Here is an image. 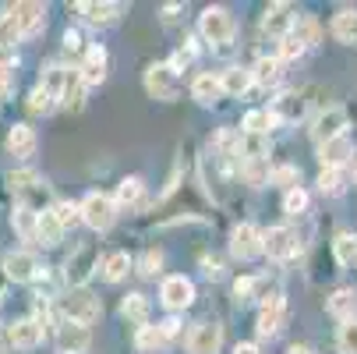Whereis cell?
I'll use <instances>...</instances> for the list:
<instances>
[{"instance_id":"44dd1931","label":"cell","mask_w":357,"mask_h":354,"mask_svg":"<svg viewBox=\"0 0 357 354\" xmlns=\"http://www.w3.org/2000/svg\"><path fill=\"white\" fill-rule=\"evenodd\" d=\"M11 11H15V18H18L22 39H25V36H36V32L46 25V8L36 4V0H22V4H15Z\"/></svg>"},{"instance_id":"b9f144b4","label":"cell","mask_w":357,"mask_h":354,"mask_svg":"<svg viewBox=\"0 0 357 354\" xmlns=\"http://www.w3.org/2000/svg\"><path fill=\"white\" fill-rule=\"evenodd\" d=\"M308 202H312L308 191L297 184V188H290V191L283 195V213H287V216H301V213H308Z\"/></svg>"},{"instance_id":"db71d44e","label":"cell","mask_w":357,"mask_h":354,"mask_svg":"<svg viewBox=\"0 0 357 354\" xmlns=\"http://www.w3.org/2000/svg\"><path fill=\"white\" fill-rule=\"evenodd\" d=\"M64 50H71V54H78V50H82V32L68 29V32H64Z\"/></svg>"},{"instance_id":"f35d334b","label":"cell","mask_w":357,"mask_h":354,"mask_svg":"<svg viewBox=\"0 0 357 354\" xmlns=\"http://www.w3.org/2000/svg\"><path fill=\"white\" fill-rule=\"evenodd\" d=\"M50 213H54V220L61 223V230H68V227L82 223V213H78V202H64V198H57L54 206H50Z\"/></svg>"},{"instance_id":"bcb514c9","label":"cell","mask_w":357,"mask_h":354,"mask_svg":"<svg viewBox=\"0 0 357 354\" xmlns=\"http://www.w3.org/2000/svg\"><path fill=\"white\" fill-rule=\"evenodd\" d=\"M15 85H18L15 64H8V61H0V103H4L8 96H15Z\"/></svg>"},{"instance_id":"484cf974","label":"cell","mask_w":357,"mask_h":354,"mask_svg":"<svg viewBox=\"0 0 357 354\" xmlns=\"http://www.w3.org/2000/svg\"><path fill=\"white\" fill-rule=\"evenodd\" d=\"M85 92H89V89H85L78 68H68V78H64V89H61V99H57V103H64L68 110H82Z\"/></svg>"},{"instance_id":"681fc988","label":"cell","mask_w":357,"mask_h":354,"mask_svg":"<svg viewBox=\"0 0 357 354\" xmlns=\"http://www.w3.org/2000/svg\"><path fill=\"white\" fill-rule=\"evenodd\" d=\"M259 283H262L259 276H241V280L234 283V297H237L241 305H244V301H251V297H255V290H259Z\"/></svg>"},{"instance_id":"d6a6232c","label":"cell","mask_w":357,"mask_h":354,"mask_svg":"<svg viewBox=\"0 0 357 354\" xmlns=\"http://www.w3.org/2000/svg\"><path fill=\"white\" fill-rule=\"evenodd\" d=\"M149 312H152V305H149L145 294H128V297L121 301V316H124L128 323H135V326H145V323H149Z\"/></svg>"},{"instance_id":"816d5d0a","label":"cell","mask_w":357,"mask_h":354,"mask_svg":"<svg viewBox=\"0 0 357 354\" xmlns=\"http://www.w3.org/2000/svg\"><path fill=\"white\" fill-rule=\"evenodd\" d=\"M191 61H195V46L188 43V46H181V50H177V54H174V57H170L167 64H170L174 71H184V68H188Z\"/></svg>"},{"instance_id":"ba28073f","label":"cell","mask_w":357,"mask_h":354,"mask_svg":"<svg viewBox=\"0 0 357 354\" xmlns=\"http://www.w3.org/2000/svg\"><path fill=\"white\" fill-rule=\"evenodd\" d=\"M223 347V326L216 319H202L188 330V354H220Z\"/></svg>"},{"instance_id":"277c9868","label":"cell","mask_w":357,"mask_h":354,"mask_svg":"<svg viewBox=\"0 0 357 354\" xmlns=\"http://www.w3.org/2000/svg\"><path fill=\"white\" fill-rule=\"evenodd\" d=\"M96 270H99V248H96L92 241H85V244H78L71 256H68V263H64V280H68L71 290H78V287L89 283V276H92Z\"/></svg>"},{"instance_id":"7402d4cb","label":"cell","mask_w":357,"mask_h":354,"mask_svg":"<svg viewBox=\"0 0 357 354\" xmlns=\"http://www.w3.org/2000/svg\"><path fill=\"white\" fill-rule=\"evenodd\" d=\"M269 135H241L237 142V153H241V163H269Z\"/></svg>"},{"instance_id":"4316f807","label":"cell","mask_w":357,"mask_h":354,"mask_svg":"<svg viewBox=\"0 0 357 354\" xmlns=\"http://www.w3.org/2000/svg\"><path fill=\"white\" fill-rule=\"evenodd\" d=\"M131 266H135V263H131L128 251H110V256L99 263V273H103L107 283H121V280L131 273Z\"/></svg>"},{"instance_id":"e575fe53","label":"cell","mask_w":357,"mask_h":354,"mask_svg":"<svg viewBox=\"0 0 357 354\" xmlns=\"http://www.w3.org/2000/svg\"><path fill=\"white\" fill-rule=\"evenodd\" d=\"M290 36H294L304 50H308V46H315V43H319V22H315V18H308V15H297V22H294Z\"/></svg>"},{"instance_id":"4fadbf2b","label":"cell","mask_w":357,"mask_h":354,"mask_svg":"<svg viewBox=\"0 0 357 354\" xmlns=\"http://www.w3.org/2000/svg\"><path fill=\"white\" fill-rule=\"evenodd\" d=\"M4 276L15 283H36L43 276V266L32 251H8L4 256Z\"/></svg>"},{"instance_id":"ee69618b","label":"cell","mask_w":357,"mask_h":354,"mask_svg":"<svg viewBox=\"0 0 357 354\" xmlns=\"http://www.w3.org/2000/svg\"><path fill=\"white\" fill-rule=\"evenodd\" d=\"M54 107H57V103H54V96H50V92H43L39 85L29 92V114H36V117L43 114V117H46V114L54 110Z\"/></svg>"},{"instance_id":"836d02e7","label":"cell","mask_w":357,"mask_h":354,"mask_svg":"<svg viewBox=\"0 0 357 354\" xmlns=\"http://www.w3.org/2000/svg\"><path fill=\"white\" fill-rule=\"evenodd\" d=\"M142 191H145V181L138 177V174H131V177H124L121 184H117V191H114V206H138V198H142Z\"/></svg>"},{"instance_id":"d4e9b609","label":"cell","mask_w":357,"mask_h":354,"mask_svg":"<svg viewBox=\"0 0 357 354\" xmlns=\"http://www.w3.org/2000/svg\"><path fill=\"white\" fill-rule=\"evenodd\" d=\"M216 78H220V89H223V96H244V92L255 85V82H251V71H248V68H241V64H234V68L220 71Z\"/></svg>"},{"instance_id":"6da1fadb","label":"cell","mask_w":357,"mask_h":354,"mask_svg":"<svg viewBox=\"0 0 357 354\" xmlns=\"http://www.w3.org/2000/svg\"><path fill=\"white\" fill-rule=\"evenodd\" d=\"M198 36L206 39V43H213V46H230L234 36H237V22L220 4L216 8H206V11L198 15Z\"/></svg>"},{"instance_id":"4dcf8cb0","label":"cell","mask_w":357,"mask_h":354,"mask_svg":"<svg viewBox=\"0 0 357 354\" xmlns=\"http://www.w3.org/2000/svg\"><path fill=\"white\" fill-rule=\"evenodd\" d=\"M248 71H251V82L255 85H266V89L283 78V64L276 61V54L273 57H259V61H255V68H248Z\"/></svg>"},{"instance_id":"5bb4252c","label":"cell","mask_w":357,"mask_h":354,"mask_svg":"<svg viewBox=\"0 0 357 354\" xmlns=\"http://www.w3.org/2000/svg\"><path fill=\"white\" fill-rule=\"evenodd\" d=\"M350 156H354V138H350V135H340V138L319 145V163H322V170H347Z\"/></svg>"},{"instance_id":"9a60e30c","label":"cell","mask_w":357,"mask_h":354,"mask_svg":"<svg viewBox=\"0 0 357 354\" xmlns=\"http://www.w3.org/2000/svg\"><path fill=\"white\" fill-rule=\"evenodd\" d=\"M43 337H46V330H43L36 319H18V323H11V330H8V344H11L15 351H36V347L43 344Z\"/></svg>"},{"instance_id":"7bdbcfd3","label":"cell","mask_w":357,"mask_h":354,"mask_svg":"<svg viewBox=\"0 0 357 354\" xmlns=\"http://www.w3.org/2000/svg\"><path fill=\"white\" fill-rule=\"evenodd\" d=\"M36 220H39L36 213H29V209H22V206H18V209H15V216H11V227L18 230V237H22V241H36Z\"/></svg>"},{"instance_id":"6f0895ef","label":"cell","mask_w":357,"mask_h":354,"mask_svg":"<svg viewBox=\"0 0 357 354\" xmlns=\"http://www.w3.org/2000/svg\"><path fill=\"white\" fill-rule=\"evenodd\" d=\"M354 184H357V163H354Z\"/></svg>"},{"instance_id":"ffe728a7","label":"cell","mask_w":357,"mask_h":354,"mask_svg":"<svg viewBox=\"0 0 357 354\" xmlns=\"http://www.w3.org/2000/svg\"><path fill=\"white\" fill-rule=\"evenodd\" d=\"M36 145H39V138H36V128H29V124H15L4 138V149L15 160H29L36 153Z\"/></svg>"},{"instance_id":"3957f363","label":"cell","mask_w":357,"mask_h":354,"mask_svg":"<svg viewBox=\"0 0 357 354\" xmlns=\"http://www.w3.org/2000/svg\"><path fill=\"white\" fill-rule=\"evenodd\" d=\"M78 213H82V223L92 227L96 234H103L114 227L117 220V206H114V198L103 195V191H89L82 202H78Z\"/></svg>"},{"instance_id":"7dc6e473","label":"cell","mask_w":357,"mask_h":354,"mask_svg":"<svg viewBox=\"0 0 357 354\" xmlns=\"http://www.w3.org/2000/svg\"><path fill=\"white\" fill-rule=\"evenodd\" d=\"M297 181H301V170L297 167H276V170H269V184H283L287 191L297 188Z\"/></svg>"},{"instance_id":"ac0fdd59","label":"cell","mask_w":357,"mask_h":354,"mask_svg":"<svg viewBox=\"0 0 357 354\" xmlns=\"http://www.w3.org/2000/svg\"><path fill=\"white\" fill-rule=\"evenodd\" d=\"M89 344H92L89 326H78V323H61L57 326V347H61V354H85Z\"/></svg>"},{"instance_id":"f1b7e54d","label":"cell","mask_w":357,"mask_h":354,"mask_svg":"<svg viewBox=\"0 0 357 354\" xmlns=\"http://www.w3.org/2000/svg\"><path fill=\"white\" fill-rule=\"evenodd\" d=\"M191 96L198 99L202 107H213V103H220V99H223L220 78H216V75H198V78L191 82Z\"/></svg>"},{"instance_id":"d590c367","label":"cell","mask_w":357,"mask_h":354,"mask_svg":"<svg viewBox=\"0 0 357 354\" xmlns=\"http://www.w3.org/2000/svg\"><path fill=\"white\" fill-rule=\"evenodd\" d=\"M64 78H68V68H64V64H50V68L43 71L39 89L50 92V96H54V103H57V99H61V89H64Z\"/></svg>"},{"instance_id":"9c48e42d","label":"cell","mask_w":357,"mask_h":354,"mask_svg":"<svg viewBox=\"0 0 357 354\" xmlns=\"http://www.w3.org/2000/svg\"><path fill=\"white\" fill-rule=\"evenodd\" d=\"M283 319H287V297H283V290H273L269 297H262L255 330H259V337H276L283 330Z\"/></svg>"},{"instance_id":"8d00e7d4","label":"cell","mask_w":357,"mask_h":354,"mask_svg":"<svg viewBox=\"0 0 357 354\" xmlns=\"http://www.w3.org/2000/svg\"><path fill=\"white\" fill-rule=\"evenodd\" d=\"M276 121H273V114L269 110H248L244 114V121H241V128H244V135H269V128H273Z\"/></svg>"},{"instance_id":"8992f818","label":"cell","mask_w":357,"mask_h":354,"mask_svg":"<svg viewBox=\"0 0 357 354\" xmlns=\"http://www.w3.org/2000/svg\"><path fill=\"white\" fill-rule=\"evenodd\" d=\"M262 251L276 263H287L301 251V237L294 227H269V230H262Z\"/></svg>"},{"instance_id":"d6986e66","label":"cell","mask_w":357,"mask_h":354,"mask_svg":"<svg viewBox=\"0 0 357 354\" xmlns=\"http://www.w3.org/2000/svg\"><path fill=\"white\" fill-rule=\"evenodd\" d=\"M75 11L89 25H114L121 18V4H110V0H82V4H75Z\"/></svg>"},{"instance_id":"8fae6325","label":"cell","mask_w":357,"mask_h":354,"mask_svg":"<svg viewBox=\"0 0 357 354\" xmlns=\"http://www.w3.org/2000/svg\"><path fill=\"white\" fill-rule=\"evenodd\" d=\"M273 121H283V124H297V121H304L308 117V92H297V89H290V92H280L276 99H273Z\"/></svg>"},{"instance_id":"f546056e","label":"cell","mask_w":357,"mask_h":354,"mask_svg":"<svg viewBox=\"0 0 357 354\" xmlns=\"http://www.w3.org/2000/svg\"><path fill=\"white\" fill-rule=\"evenodd\" d=\"M135 347L142 351V354H163L167 347H170V340L160 333V326H138V333H135Z\"/></svg>"},{"instance_id":"30bf717a","label":"cell","mask_w":357,"mask_h":354,"mask_svg":"<svg viewBox=\"0 0 357 354\" xmlns=\"http://www.w3.org/2000/svg\"><path fill=\"white\" fill-rule=\"evenodd\" d=\"M160 301H163L170 312H184V309L195 305V283H191L184 273L167 276V280L160 283Z\"/></svg>"},{"instance_id":"7a4b0ae2","label":"cell","mask_w":357,"mask_h":354,"mask_svg":"<svg viewBox=\"0 0 357 354\" xmlns=\"http://www.w3.org/2000/svg\"><path fill=\"white\" fill-rule=\"evenodd\" d=\"M61 312H64V323H78V326H92L99 316H103V305H99V297L85 287L78 290H68L61 297Z\"/></svg>"},{"instance_id":"1f68e13d","label":"cell","mask_w":357,"mask_h":354,"mask_svg":"<svg viewBox=\"0 0 357 354\" xmlns=\"http://www.w3.org/2000/svg\"><path fill=\"white\" fill-rule=\"evenodd\" d=\"M61 237H64V230H61V223L54 220V213H39V220H36V244H43V248H57L61 244Z\"/></svg>"},{"instance_id":"83f0119b","label":"cell","mask_w":357,"mask_h":354,"mask_svg":"<svg viewBox=\"0 0 357 354\" xmlns=\"http://www.w3.org/2000/svg\"><path fill=\"white\" fill-rule=\"evenodd\" d=\"M333 256H336V263H340L343 270H357V234L340 230V234L333 237Z\"/></svg>"},{"instance_id":"7c38bea8","label":"cell","mask_w":357,"mask_h":354,"mask_svg":"<svg viewBox=\"0 0 357 354\" xmlns=\"http://www.w3.org/2000/svg\"><path fill=\"white\" fill-rule=\"evenodd\" d=\"M230 256L241 259V263L262 256V230L255 227V223H237L230 230Z\"/></svg>"},{"instance_id":"f907efd6","label":"cell","mask_w":357,"mask_h":354,"mask_svg":"<svg viewBox=\"0 0 357 354\" xmlns=\"http://www.w3.org/2000/svg\"><path fill=\"white\" fill-rule=\"evenodd\" d=\"M39 181V174H32V170H15V174H8V188L15 191V198L29 188V184H36Z\"/></svg>"},{"instance_id":"74e56055","label":"cell","mask_w":357,"mask_h":354,"mask_svg":"<svg viewBox=\"0 0 357 354\" xmlns=\"http://www.w3.org/2000/svg\"><path fill=\"white\" fill-rule=\"evenodd\" d=\"M319 191L329 198H340L347 191V170H322L319 174Z\"/></svg>"},{"instance_id":"5b68a950","label":"cell","mask_w":357,"mask_h":354,"mask_svg":"<svg viewBox=\"0 0 357 354\" xmlns=\"http://www.w3.org/2000/svg\"><path fill=\"white\" fill-rule=\"evenodd\" d=\"M145 92L152 99H160V103H170V99L181 96V78L177 71L163 61V64H149L145 68Z\"/></svg>"},{"instance_id":"2e32d148","label":"cell","mask_w":357,"mask_h":354,"mask_svg":"<svg viewBox=\"0 0 357 354\" xmlns=\"http://www.w3.org/2000/svg\"><path fill=\"white\" fill-rule=\"evenodd\" d=\"M78 75H82L85 89L103 85V82H107V50H103V46H89V50H85V61L78 64Z\"/></svg>"},{"instance_id":"e0dca14e","label":"cell","mask_w":357,"mask_h":354,"mask_svg":"<svg viewBox=\"0 0 357 354\" xmlns=\"http://www.w3.org/2000/svg\"><path fill=\"white\" fill-rule=\"evenodd\" d=\"M294 22H297V15H294V8H290V4H269V8H266V15H262V32H266V36L283 39V36H290Z\"/></svg>"},{"instance_id":"c3c4849f","label":"cell","mask_w":357,"mask_h":354,"mask_svg":"<svg viewBox=\"0 0 357 354\" xmlns=\"http://www.w3.org/2000/svg\"><path fill=\"white\" fill-rule=\"evenodd\" d=\"M297 57H304V46L294 36H283L280 39V50H276V61L283 64V61H297Z\"/></svg>"},{"instance_id":"11a10c76","label":"cell","mask_w":357,"mask_h":354,"mask_svg":"<svg viewBox=\"0 0 357 354\" xmlns=\"http://www.w3.org/2000/svg\"><path fill=\"white\" fill-rule=\"evenodd\" d=\"M234 354H259V344L244 340V344H237V347H234Z\"/></svg>"},{"instance_id":"9f6ffc18","label":"cell","mask_w":357,"mask_h":354,"mask_svg":"<svg viewBox=\"0 0 357 354\" xmlns=\"http://www.w3.org/2000/svg\"><path fill=\"white\" fill-rule=\"evenodd\" d=\"M287 354H315V351H312L308 344H290V347H287Z\"/></svg>"},{"instance_id":"ab89813d","label":"cell","mask_w":357,"mask_h":354,"mask_svg":"<svg viewBox=\"0 0 357 354\" xmlns=\"http://www.w3.org/2000/svg\"><path fill=\"white\" fill-rule=\"evenodd\" d=\"M336 351L340 354H357V319L340 323V330H336Z\"/></svg>"},{"instance_id":"52a82bcc","label":"cell","mask_w":357,"mask_h":354,"mask_svg":"<svg viewBox=\"0 0 357 354\" xmlns=\"http://www.w3.org/2000/svg\"><path fill=\"white\" fill-rule=\"evenodd\" d=\"M347 128H350L347 107H326V110H319V117L312 121V138H315V145H326V142L347 135Z\"/></svg>"},{"instance_id":"f6af8a7d","label":"cell","mask_w":357,"mask_h":354,"mask_svg":"<svg viewBox=\"0 0 357 354\" xmlns=\"http://www.w3.org/2000/svg\"><path fill=\"white\" fill-rule=\"evenodd\" d=\"M160 266H163V251L160 248H145V256L138 259V273L142 276H156Z\"/></svg>"},{"instance_id":"603a6c76","label":"cell","mask_w":357,"mask_h":354,"mask_svg":"<svg viewBox=\"0 0 357 354\" xmlns=\"http://www.w3.org/2000/svg\"><path fill=\"white\" fill-rule=\"evenodd\" d=\"M333 39L343 43V46H357V8H340L333 15V25H329Z\"/></svg>"},{"instance_id":"cb8c5ba5","label":"cell","mask_w":357,"mask_h":354,"mask_svg":"<svg viewBox=\"0 0 357 354\" xmlns=\"http://www.w3.org/2000/svg\"><path fill=\"white\" fill-rule=\"evenodd\" d=\"M326 309H329V316H336L340 323L357 319V290H354V287H340V290H333L329 301H326Z\"/></svg>"},{"instance_id":"60d3db41","label":"cell","mask_w":357,"mask_h":354,"mask_svg":"<svg viewBox=\"0 0 357 354\" xmlns=\"http://www.w3.org/2000/svg\"><path fill=\"white\" fill-rule=\"evenodd\" d=\"M15 43H22V29H18L15 11H4V15H0V46L11 50Z\"/></svg>"},{"instance_id":"f5cc1de1","label":"cell","mask_w":357,"mask_h":354,"mask_svg":"<svg viewBox=\"0 0 357 354\" xmlns=\"http://www.w3.org/2000/svg\"><path fill=\"white\" fill-rule=\"evenodd\" d=\"M156 326H160V333H163L167 340H174V337L181 333V319H177V316H170V319H163V323H156Z\"/></svg>"}]
</instances>
